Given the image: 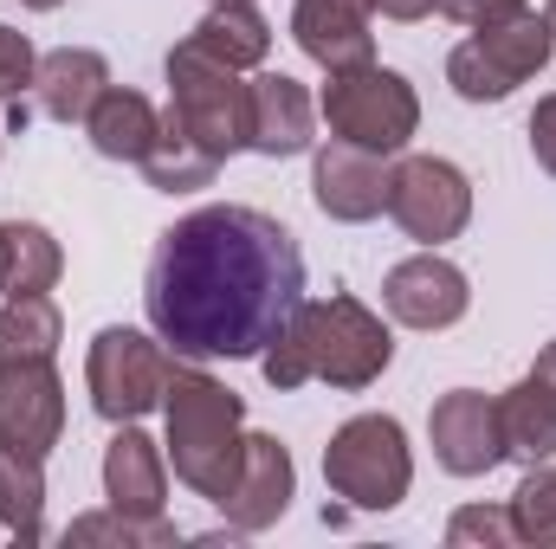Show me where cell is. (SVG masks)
Wrapping results in <instances>:
<instances>
[{
	"mask_svg": "<svg viewBox=\"0 0 556 549\" xmlns=\"http://www.w3.org/2000/svg\"><path fill=\"white\" fill-rule=\"evenodd\" d=\"M531 155H538L544 175H556V91L531 111Z\"/></svg>",
	"mask_w": 556,
	"mask_h": 549,
	"instance_id": "obj_31",
	"label": "cell"
},
{
	"mask_svg": "<svg viewBox=\"0 0 556 549\" xmlns=\"http://www.w3.org/2000/svg\"><path fill=\"white\" fill-rule=\"evenodd\" d=\"M253 142L247 149H260V155H304L311 149V124H317V111H311V91L291 78V72H260L253 85Z\"/></svg>",
	"mask_w": 556,
	"mask_h": 549,
	"instance_id": "obj_18",
	"label": "cell"
},
{
	"mask_svg": "<svg viewBox=\"0 0 556 549\" xmlns=\"http://www.w3.org/2000/svg\"><path fill=\"white\" fill-rule=\"evenodd\" d=\"M162 413H168V459H175V478H181L194 498L227 505V491H233V478H240V459H247V401L194 362V369H168Z\"/></svg>",
	"mask_w": 556,
	"mask_h": 549,
	"instance_id": "obj_3",
	"label": "cell"
},
{
	"mask_svg": "<svg viewBox=\"0 0 556 549\" xmlns=\"http://www.w3.org/2000/svg\"><path fill=\"white\" fill-rule=\"evenodd\" d=\"M188 39H194L207 59L233 65V72H253V65H266V52H273V26H266V13H260L253 0H214Z\"/></svg>",
	"mask_w": 556,
	"mask_h": 549,
	"instance_id": "obj_20",
	"label": "cell"
},
{
	"mask_svg": "<svg viewBox=\"0 0 556 549\" xmlns=\"http://www.w3.org/2000/svg\"><path fill=\"white\" fill-rule=\"evenodd\" d=\"M544 20H551V33H556V0H551V7H544Z\"/></svg>",
	"mask_w": 556,
	"mask_h": 549,
	"instance_id": "obj_35",
	"label": "cell"
},
{
	"mask_svg": "<svg viewBox=\"0 0 556 549\" xmlns=\"http://www.w3.org/2000/svg\"><path fill=\"white\" fill-rule=\"evenodd\" d=\"M20 7H33V13H52V7H59V0H20Z\"/></svg>",
	"mask_w": 556,
	"mask_h": 549,
	"instance_id": "obj_34",
	"label": "cell"
},
{
	"mask_svg": "<svg viewBox=\"0 0 556 549\" xmlns=\"http://www.w3.org/2000/svg\"><path fill=\"white\" fill-rule=\"evenodd\" d=\"M85 382H91V408L104 413L111 426L142 420L149 408H162V388H168V356L155 336L142 330H98L91 336V356H85Z\"/></svg>",
	"mask_w": 556,
	"mask_h": 549,
	"instance_id": "obj_8",
	"label": "cell"
},
{
	"mask_svg": "<svg viewBox=\"0 0 556 549\" xmlns=\"http://www.w3.org/2000/svg\"><path fill=\"white\" fill-rule=\"evenodd\" d=\"M311 194H317V207H324L330 220L363 227V220L389 214V168H382V155H369V149L330 142V149H317Z\"/></svg>",
	"mask_w": 556,
	"mask_h": 549,
	"instance_id": "obj_14",
	"label": "cell"
},
{
	"mask_svg": "<svg viewBox=\"0 0 556 549\" xmlns=\"http://www.w3.org/2000/svg\"><path fill=\"white\" fill-rule=\"evenodd\" d=\"M324 124L330 137L350 142V149H369V155H402L408 137L420 130V98L415 85L389 65H350V72H330L324 85Z\"/></svg>",
	"mask_w": 556,
	"mask_h": 549,
	"instance_id": "obj_6",
	"label": "cell"
},
{
	"mask_svg": "<svg viewBox=\"0 0 556 549\" xmlns=\"http://www.w3.org/2000/svg\"><path fill=\"white\" fill-rule=\"evenodd\" d=\"M324 485L356 511H395L415 485V452H408L402 420H389V413L343 420L324 446Z\"/></svg>",
	"mask_w": 556,
	"mask_h": 549,
	"instance_id": "obj_5",
	"label": "cell"
},
{
	"mask_svg": "<svg viewBox=\"0 0 556 549\" xmlns=\"http://www.w3.org/2000/svg\"><path fill=\"white\" fill-rule=\"evenodd\" d=\"M389 214L420 246L459 240L466 220H472V181L440 155H408V162L389 168Z\"/></svg>",
	"mask_w": 556,
	"mask_h": 549,
	"instance_id": "obj_9",
	"label": "cell"
},
{
	"mask_svg": "<svg viewBox=\"0 0 556 549\" xmlns=\"http://www.w3.org/2000/svg\"><path fill=\"white\" fill-rule=\"evenodd\" d=\"M531 375H544V382L556 388V343H544V356H538V369H531Z\"/></svg>",
	"mask_w": 556,
	"mask_h": 549,
	"instance_id": "obj_33",
	"label": "cell"
},
{
	"mask_svg": "<svg viewBox=\"0 0 556 549\" xmlns=\"http://www.w3.org/2000/svg\"><path fill=\"white\" fill-rule=\"evenodd\" d=\"M142 181L155 188V194H194V188H207L214 175H220V162L214 155H201L194 142L175 130V117H162V137H155V149L137 162Z\"/></svg>",
	"mask_w": 556,
	"mask_h": 549,
	"instance_id": "obj_25",
	"label": "cell"
},
{
	"mask_svg": "<svg viewBox=\"0 0 556 549\" xmlns=\"http://www.w3.org/2000/svg\"><path fill=\"white\" fill-rule=\"evenodd\" d=\"M168 117L201 155L227 162L253 142V91L240 85L233 65H220L194 39H181L168 52Z\"/></svg>",
	"mask_w": 556,
	"mask_h": 549,
	"instance_id": "obj_4",
	"label": "cell"
},
{
	"mask_svg": "<svg viewBox=\"0 0 556 549\" xmlns=\"http://www.w3.org/2000/svg\"><path fill=\"white\" fill-rule=\"evenodd\" d=\"M65 433V388L52 362H0V446L52 452Z\"/></svg>",
	"mask_w": 556,
	"mask_h": 549,
	"instance_id": "obj_12",
	"label": "cell"
},
{
	"mask_svg": "<svg viewBox=\"0 0 556 549\" xmlns=\"http://www.w3.org/2000/svg\"><path fill=\"white\" fill-rule=\"evenodd\" d=\"M0 524L20 544H39L46 537V459L39 452L0 446Z\"/></svg>",
	"mask_w": 556,
	"mask_h": 549,
	"instance_id": "obj_23",
	"label": "cell"
},
{
	"mask_svg": "<svg viewBox=\"0 0 556 549\" xmlns=\"http://www.w3.org/2000/svg\"><path fill=\"white\" fill-rule=\"evenodd\" d=\"M85 130H91V149H98V155H111V162H142V155L155 149V137H162V117H155V104H149L142 91L111 85V91L91 104Z\"/></svg>",
	"mask_w": 556,
	"mask_h": 549,
	"instance_id": "obj_21",
	"label": "cell"
},
{
	"mask_svg": "<svg viewBox=\"0 0 556 549\" xmlns=\"http://www.w3.org/2000/svg\"><path fill=\"white\" fill-rule=\"evenodd\" d=\"M395 362V336L376 310H363L350 291L337 297H304L291 310V323L278 330L260 356L266 382L278 395L304 388V382H330V388H369L382 382V369Z\"/></svg>",
	"mask_w": 556,
	"mask_h": 549,
	"instance_id": "obj_2",
	"label": "cell"
},
{
	"mask_svg": "<svg viewBox=\"0 0 556 549\" xmlns=\"http://www.w3.org/2000/svg\"><path fill=\"white\" fill-rule=\"evenodd\" d=\"M498 433H505V459L518 465L556 459V388L544 375H525L518 388L498 395Z\"/></svg>",
	"mask_w": 556,
	"mask_h": 549,
	"instance_id": "obj_19",
	"label": "cell"
},
{
	"mask_svg": "<svg viewBox=\"0 0 556 549\" xmlns=\"http://www.w3.org/2000/svg\"><path fill=\"white\" fill-rule=\"evenodd\" d=\"M33 72H39V59H33V46H26V33L0 26V104H20V98L33 91Z\"/></svg>",
	"mask_w": 556,
	"mask_h": 549,
	"instance_id": "obj_29",
	"label": "cell"
},
{
	"mask_svg": "<svg viewBox=\"0 0 556 549\" xmlns=\"http://www.w3.org/2000/svg\"><path fill=\"white\" fill-rule=\"evenodd\" d=\"M291 491H298V465H291V452L278 446L273 433H247V459H240V478H233V491H227V524L240 531V537H253V531H273L278 518L291 511Z\"/></svg>",
	"mask_w": 556,
	"mask_h": 549,
	"instance_id": "obj_13",
	"label": "cell"
},
{
	"mask_svg": "<svg viewBox=\"0 0 556 549\" xmlns=\"http://www.w3.org/2000/svg\"><path fill=\"white\" fill-rule=\"evenodd\" d=\"M427 439H433L440 472H453V478H485V472L505 459L498 395H479V388H453V395H440L433 413H427Z\"/></svg>",
	"mask_w": 556,
	"mask_h": 549,
	"instance_id": "obj_10",
	"label": "cell"
},
{
	"mask_svg": "<svg viewBox=\"0 0 556 549\" xmlns=\"http://www.w3.org/2000/svg\"><path fill=\"white\" fill-rule=\"evenodd\" d=\"M446 544L453 549H505V544H518V531H511V511L466 505V511L446 524Z\"/></svg>",
	"mask_w": 556,
	"mask_h": 549,
	"instance_id": "obj_28",
	"label": "cell"
},
{
	"mask_svg": "<svg viewBox=\"0 0 556 549\" xmlns=\"http://www.w3.org/2000/svg\"><path fill=\"white\" fill-rule=\"evenodd\" d=\"M142 304L175 356L247 362L304 304V253L260 207H194L155 240Z\"/></svg>",
	"mask_w": 556,
	"mask_h": 549,
	"instance_id": "obj_1",
	"label": "cell"
},
{
	"mask_svg": "<svg viewBox=\"0 0 556 549\" xmlns=\"http://www.w3.org/2000/svg\"><path fill=\"white\" fill-rule=\"evenodd\" d=\"M511 531L518 544H538V549H556V465H531L525 485L511 491Z\"/></svg>",
	"mask_w": 556,
	"mask_h": 549,
	"instance_id": "obj_26",
	"label": "cell"
},
{
	"mask_svg": "<svg viewBox=\"0 0 556 549\" xmlns=\"http://www.w3.org/2000/svg\"><path fill=\"white\" fill-rule=\"evenodd\" d=\"M59 336H65V317L46 291L0 304V362H52Z\"/></svg>",
	"mask_w": 556,
	"mask_h": 549,
	"instance_id": "obj_24",
	"label": "cell"
},
{
	"mask_svg": "<svg viewBox=\"0 0 556 549\" xmlns=\"http://www.w3.org/2000/svg\"><path fill=\"white\" fill-rule=\"evenodd\" d=\"M382 304H389V317L408 323V330H453V323L466 317V304H472V284H466V272H459L453 259H440V253L427 246V253L402 259L395 272L382 278Z\"/></svg>",
	"mask_w": 556,
	"mask_h": 549,
	"instance_id": "obj_11",
	"label": "cell"
},
{
	"mask_svg": "<svg viewBox=\"0 0 556 549\" xmlns=\"http://www.w3.org/2000/svg\"><path fill=\"white\" fill-rule=\"evenodd\" d=\"M433 7H440L446 20H459V26H472V33H479V26H498V20L525 13L531 0H433Z\"/></svg>",
	"mask_w": 556,
	"mask_h": 549,
	"instance_id": "obj_30",
	"label": "cell"
},
{
	"mask_svg": "<svg viewBox=\"0 0 556 549\" xmlns=\"http://www.w3.org/2000/svg\"><path fill=\"white\" fill-rule=\"evenodd\" d=\"M65 544H175V524L168 518H124V511H91V518H78L72 531H65Z\"/></svg>",
	"mask_w": 556,
	"mask_h": 549,
	"instance_id": "obj_27",
	"label": "cell"
},
{
	"mask_svg": "<svg viewBox=\"0 0 556 549\" xmlns=\"http://www.w3.org/2000/svg\"><path fill=\"white\" fill-rule=\"evenodd\" d=\"M104 91H111V65H104V52H91V46H59V52H46L39 72H33V98H39V111H46L52 124H85Z\"/></svg>",
	"mask_w": 556,
	"mask_h": 549,
	"instance_id": "obj_17",
	"label": "cell"
},
{
	"mask_svg": "<svg viewBox=\"0 0 556 549\" xmlns=\"http://www.w3.org/2000/svg\"><path fill=\"white\" fill-rule=\"evenodd\" d=\"M369 20H376L369 0H298L291 7V33H298L304 59H317L324 72H350V65L376 59Z\"/></svg>",
	"mask_w": 556,
	"mask_h": 549,
	"instance_id": "obj_15",
	"label": "cell"
},
{
	"mask_svg": "<svg viewBox=\"0 0 556 549\" xmlns=\"http://www.w3.org/2000/svg\"><path fill=\"white\" fill-rule=\"evenodd\" d=\"M382 20H402V26H415V20H427L433 13V0H369Z\"/></svg>",
	"mask_w": 556,
	"mask_h": 549,
	"instance_id": "obj_32",
	"label": "cell"
},
{
	"mask_svg": "<svg viewBox=\"0 0 556 549\" xmlns=\"http://www.w3.org/2000/svg\"><path fill=\"white\" fill-rule=\"evenodd\" d=\"M104 498H111V511H124V518H162V505H168L162 446L142 433L137 420H124L117 439L104 446Z\"/></svg>",
	"mask_w": 556,
	"mask_h": 549,
	"instance_id": "obj_16",
	"label": "cell"
},
{
	"mask_svg": "<svg viewBox=\"0 0 556 549\" xmlns=\"http://www.w3.org/2000/svg\"><path fill=\"white\" fill-rule=\"evenodd\" d=\"M556 52V33L544 13H511V20H498V26H479L466 46H453L446 52V85L466 98V104H498V98H511L518 85H531L544 65H551Z\"/></svg>",
	"mask_w": 556,
	"mask_h": 549,
	"instance_id": "obj_7",
	"label": "cell"
},
{
	"mask_svg": "<svg viewBox=\"0 0 556 549\" xmlns=\"http://www.w3.org/2000/svg\"><path fill=\"white\" fill-rule=\"evenodd\" d=\"M65 272V253L33 220H0V297H39Z\"/></svg>",
	"mask_w": 556,
	"mask_h": 549,
	"instance_id": "obj_22",
	"label": "cell"
}]
</instances>
